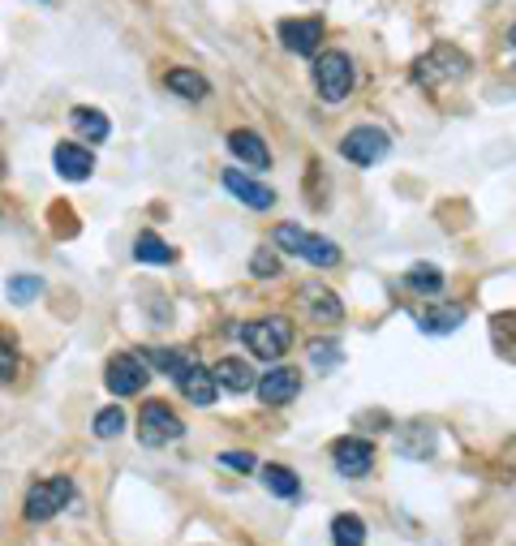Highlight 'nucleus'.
I'll use <instances>...</instances> for the list:
<instances>
[{"label":"nucleus","instance_id":"obj_1","mask_svg":"<svg viewBox=\"0 0 516 546\" xmlns=\"http://www.w3.org/2000/svg\"><path fill=\"white\" fill-rule=\"evenodd\" d=\"M241 340H246V349L258 357V362H280V357L293 349V319H284V314L254 319V323L241 327Z\"/></svg>","mask_w":516,"mask_h":546},{"label":"nucleus","instance_id":"obj_2","mask_svg":"<svg viewBox=\"0 0 516 546\" xmlns=\"http://www.w3.org/2000/svg\"><path fill=\"white\" fill-rule=\"evenodd\" d=\"M314 86H319L323 104H344L353 91V61L344 52L314 56Z\"/></svg>","mask_w":516,"mask_h":546},{"label":"nucleus","instance_id":"obj_3","mask_svg":"<svg viewBox=\"0 0 516 546\" xmlns=\"http://www.w3.org/2000/svg\"><path fill=\"white\" fill-rule=\"evenodd\" d=\"M69 499H74V482H69V478H43V482H35L31 491H26V521H31V525L52 521L56 512L69 508Z\"/></svg>","mask_w":516,"mask_h":546},{"label":"nucleus","instance_id":"obj_4","mask_svg":"<svg viewBox=\"0 0 516 546\" xmlns=\"http://www.w3.org/2000/svg\"><path fill=\"white\" fill-rule=\"evenodd\" d=\"M469 74V56L461 48H452V43H439V48H430L422 61H418V82L422 86H439V82H456Z\"/></svg>","mask_w":516,"mask_h":546},{"label":"nucleus","instance_id":"obj_5","mask_svg":"<svg viewBox=\"0 0 516 546\" xmlns=\"http://www.w3.org/2000/svg\"><path fill=\"white\" fill-rule=\"evenodd\" d=\"M387 151H392V138H387L379 125H357V129H349V134H344V142H340V155H344L349 164H357V168L379 164Z\"/></svg>","mask_w":516,"mask_h":546},{"label":"nucleus","instance_id":"obj_6","mask_svg":"<svg viewBox=\"0 0 516 546\" xmlns=\"http://www.w3.org/2000/svg\"><path fill=\"white\" fill-rule=\"evenodd\" d=\"M181 435H185V422L164 405V400L142 405V413H138V439L147 443V448H164V443L181 439Z\"/></svg>","mask_w":516,"mask_h":546},{"label":"nucleus","instance_id":"obj_7","mask_svg":"<svg viewBox=\"0 0 516 546\" xmlns=\"http://www.w3.org/2000/svg\"><path fill=\"white\" fill-rule=\"evenodd\" d=\"M147 362H142V357L138 353H117V357H112V362H108V375H104V383H108V392L112 396H138L142 392V387H147Z\"/></svg>","mask_w":516,"mask_h":546},{"label":"nucleus","instance_id":"obj_8","mask_svg":"<svg viewBox=\"0 0 516 546\" xmlns=\"http://www.w3.org/2000/svg\"><path fill=\"white\" fill-rule=\"evenodd\" d=\"M332 461L340 469V478H366L370 465H375V443L344 435V439L332 443Z\"/></svg>","mask_w":516,"mask_h":546},{"label":"nucleus","instance_id":"obj_9","mask_svg":"<svg viewBox=\"0 0 516 546\" xmlns=\"http://www.w3.org/2000/svg\"><path fill=\"white\" fill-rule=\"evenodd\" d=\"M220 185L237 198V203H246L250 211H271V207H276V190L258 185L254 177H246V172H237V168H224L220 172Z\"/></svg>","mask_w":516,"mask_h":546},{"label":"nucleus","instance_id":"obj_10","mask_svg":"<svg viewBox=\"0 0 516 546\" xmlns=\"http://www.w3.org/2000/svg\"><path fill=\"white\" fill-rule=\"evenodd\" d=\"M280 43L297 56H314L323 43V18H289L280 22Z\"/></svg>","mask_w":516,"mask_h":546},{"label":"nucleus","instance_id":"obj_11","mask_svg":"<svg viewBox=\"0 0 516 546\" xmlns=\"http://www.w3.org/2000/svg\"><path fill=\"white\" fill-rule=\"evenodd\" d=\"M254 392H258L263 405H289V400L301 392V379H297V370L276 366V370H267V375L254 383Z\"/></svg>","mask_w":516,"mask_h":546},{"label":"nucleus","instance_id":"obj_12","mask_svg":"<svg viewBox=\"0 0 516 546\" xmlns=\"http://www.w3.org/2000/svg\"><path fill=\"white\" fill-rule=\"evenodd\" d=\"M52 164H56V172H61L65 181H86L95 172V155L86 147H78V142H56Z\"/></svg>","mask_w":516,"mask_h":546},{"label":"nucleus","instance_id":"obj_13","mask_svg":"<svg viewBox=\"0 0 516 546\" xmlns=\"http://www.w3.org/2000/svg\"><path fill=\"white\" fill-rule=\"evenodd\" d=\"M177 387L190 396V405H198V409H211L215 396H220V383H215V375H211L207 366H198V362L177 379Z\"/></svg>","mask_w":516,"mask_h":546},{"label":"nucleus","instance_id":"obj_14","mask_svg":"<svg viewBox=\"0 0 516 546\" xmlns=\"http://www.w3.org/2000/svg\"><path fill=\"white\" fill-rule=\"evenodd\" d=\"M396 448L400 456H409V461H426V456H435V430L426 422H409L396 430Z\"/></svg>","mask_w":516,"mask_h":546},{"label":"nucleus","instance_id":"obj_15","mask_svg":"<svg viewBox=\"0 0 516 546\" xmlns=\"http://www.w3.org/2000/svg\"><path fill=\"white\" fill-rule=\"evenodd\" d=\"M228 151H233L237 160H246L250 168H271V151L254 129H233V134H228Z\"/></svg>","mask_w":516,"mask_h":546},{"label":"nucleus","instance_id":"obj_16","mask_svg":"<svg viewBox=\"0 0 516 546\" xmlns=\"http://www.w3.org/2000/svg\"><path fill=\"white\" fill-rule=\"evenodd\" d=\"M465 323V306L461 301H443V306H430V314H422L418 319V327L426 336H448V332H456V327Z\"/></svg>","mask_w":516,"mask_h":546},{"label":"nucleus","instance_id":"obj_17","mask_svg":"<svg viewBox=\"0 0 516 546\" xmlns=\"http://www.w3.org/2000/svg\"><path fill=\"white\" fill-rule=\"evenodd\" d=\"M164 86H168L172 95L190 99V104H198V99L211 95V82L198 74V69H168V74H164Z\"/></svg>","mask_w":516,"mask_h":546},{"label":"nucleus","instance_id":"obj_18","mask_svg":"<svg viewBox=\"0 0 516 546\" xmlns=\"http://www.w3.org/2000/svg\"><path fill=\"white\" fill-rule=\"evenodd\" d=\"M142 362H147L151 370H160V375L181 379L185 370L194 366V353L190 349H147V353H142Z\"/></svg>","mask_w":516,"mask_h":546},{"label":"nucleus","instance_id":"obj_19","mask_svg":"<svg viewBox=\"0 0 516 546\" xmlns=\"http://www.w3.org/2000/svg\"><path fill=\"white\" fill-rule=\"evenodd\" d=\"M215 383L228 387V392H254V370L241 362V357H224V362H215Z\"/></svg>","mask_w":516,"mask_h":546},{"label":"nucleus","instance_id":"obj_20","mask_svg":"<svg viewBox=\"0 0 516 546\" xmlns=\"http://www.w3.org/2000/svg\"><path fill=\"white\" fill-rule=\"evenodd\" d=\"M301 301H310V314H314L319 323H340V319H344L340 297L327 293V289H319V284H306V289H301Z\"/></svg>","mask_w":516,"mask_h":546},{"label":"nucleus","instance_id":"obj_21","mask_svg":"<svg viewBox=\"0 0 516 546\" xmlns=\"http://www.w3.org/2000/svg\"><path fill=\"white\" fill-rule=\"evenodd\" d=\"M258 478H263L267 491H271V495H280V499H297V491H301L297 473H293V469H284V465H258Z\"/></svg>","mask_w":516,"mask_h":546},{"label":"nucleus","instance_id":"obj_22","mask_svg":"<svg viewBox=\"0 0 516 546\" xmlns=\"http://www.w3.org/2000/svg\"><path fill=\"white\" fill-rule=\"evenodd\" d=\"M405 289L422 293V297H435V293H443V271L435 263H413L405 271Z\"/></svg>","mask_w":516,"mask_h":546},{"label":"nucleus","instance_id":"obj_23","mask_svg":"<svg viewBox=\"0 0 516 546\" xmlns=\"http://www.w3.org/2000/svg\"><path fill=\"white\" fill-rule=\"evenodd\" d=\"M69 121H74L78 134H86V142H104L112 134L108 117H104V112H95V108H74V112H69Z\"/></svg>","mask_w":516,"mask_h":546},{"label":"nucleus","instance_id":"obj_24","mask_svg":"<svg viewBox=\"0 0 516 546\" xmlns=\"http://www.w3.org/2000/svg\"><path fill=\"white\" fill-rule=\"evenodd\" d=\"M332 542H336V546H366V525H362V516L340 512L336 521H332Z\"/></svg>","mask_w":516,"mask_h":546},{"label":"nucleus","instance_id":"obj_25","mask_svg":"<svg viewBox=\"0 0 516 546\" xmlns=\"http://www.w3.org/2000/svg\"><path fill=\"white\" fill-rule=\"evenodd\" d=\"M134 258H138V263H172V258H177V250H172L168 241H160L155 233H142V237L134 241Z\"/></svg>","mask_w":516,"mask_h":546},{"label":"nucleus","instance_id":"obj_26","mask_svg":"<svg viewBox=\"0 0 516 546\" xmlns=\"http://www.w3.org/2000/svg\"><path fill=\"white\" fill-rule=\"evenodd\" d=\"M301 258H306V263H314V267H336V263H340V246H336V241H327V237H319V233H310Z\"/></svg>","mask_w":516,"mask_h":546},{"label":"nucleus","instance_id":"obj_27","mask_svg":"<svg viewBox=\"0 0 516 546\" xmlns=\"http://www.w3.org/2000/svg\"><path fill=\"white\" fill-rule=\"evenodd\" d=\"M5 293H9L13 306H26V301H35V297L43 293V280H39V276H13Z\"/></svg>","mask_w":516,"mask_h":546},{"label":"nucleus","instance_id":"obj_28","mask_svg":"<svg viewBox=\"0 0 516 546\" xmlns=\"http://www.w3.org/2000/svg\"><path fill=\"white\" fill-rule=\"evenodd\" d=\"M91 430H95L99 439H117L121 430H125V409H99L95 422H91Z\"/></svg>","mask_w":516,"mask_h":546},{"label":"nucleus","instance_id":"obj_29","mask_svg":"<svg viewBox=\"0 0 516 546\" xmlns=\"http://www.w3.org/2000/svg\"><path fill=\"white\" fill-rule=\"evenodd\" d=\"M271 237H276V246L289 250V254H301V250H306V241H310L306 228H297L293 220L289 224H276V233H271Z\"/></svg>","mask_w":516,"mask_h":546},{"label":"nucleus","instance_id":"obj_30","mask_svg":"<svg viewBox=\"0 0 516 546\" xmlns=\"http://www.w3.org/2000/svg\"><path fill=\"white\" fill-rule=\"evenodd\" d=\"M250 276L254 280H276L280 276V258L271 250H254L250 254Z\"/></svg>","mask_w":516,"mask_h":546},{"label":"nucleus","instance_id":"obj_31","mask_svg":"<svg viewBox=\"0 0 516 546\" xmlns=\"http://www.w3.org/2000/svg\"><path fill=\"white\" fill-rule=\"evenodd\" d=\"M310 362H314V366H336V362H340V349H336L332 340H314V344H310Z\"/></svg>","mask_w":516,"mask_h":546},{"label":"nucleus","instance_id":"obj_32","mask_svg":"<svg viewBox=\"0 0 516 546\" xmlns=\"http://www.w3.org/2000/svg\"><path fill=\"white\" fill-rule=\"evenodd\" d=\"M220 465L224 469H237V473H254L258 469V461L250 452H220Z\"/></svg>","mask_w":516,"mask_h":546},{"label":"nucleus","instance_id":"obj_33","mask_svg":"<svg viewBox=\"0 0 516 546\" xmlns=\"http://www.w3.org/2000/svg\"><path fill=\"white\" fill-rule=\"evenodd\" d=\"M13 370H18V353H13L9 340H0V383L13 379Z\"/></svg>","mask_w":516,"mask_h":546},{"label":"nucleus","instance_id":"obj_34","mask_svg":"<svg viewBox=\"0 0 516 546\" xmlns=\"http://www.w3.org/2000/svg\"><path fill=\"white\" fill-rule=\"evenodd\" d=\"M508 43H512V48H516V22H512V31H508Z\"/></svg>","mask_w":516,"mask_h":546}]
</instances>
